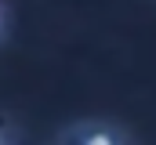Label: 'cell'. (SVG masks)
Segmentation results:
<instances>
[]
</instances>
